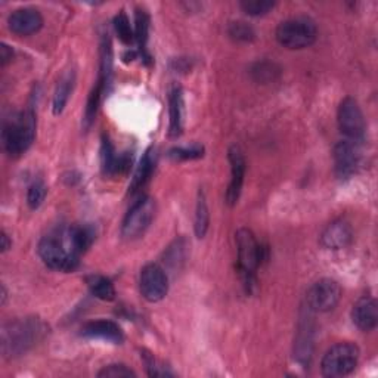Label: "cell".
<instances>
[{
    "mask_svg": "<svg viewBox=\"0 0 378 378\" xmlns=\"http://www.w3.org/2000/svg\"><path fill=\"white\" fill-rule=\"evenodd\" d=\"M39 256L46 266L61 272H73L79 266L80 255L75 251L67 228L58 229L42 238L39 243Z\"/></svg>",
    "mask_w": 378,
    "mask_h": 378,
    "instance_id": "cell-1",
    "label": "cell"
},
{
    "mask_svg": "<svg viewBox=\"0 0 378 378\" xmlns=\"http://www.w3.org/2000/svg\"><path fill=\"white\" fill-rule=\"evenodd\" d=\"M46 334V325L37 318L20 319L8 324L2 331V350L8 356L25 354Z\"/></svg>",
    "mask_w": 378,
    "mask_h": 378,
    "instance_id": "cell-2",
    "label": "cell"
},
{
    "mask_svg": "<svg viewBox=\"0 0 378 378\" xmlns=\"http://www.w3.org/2000/svg\"><path fill=\"white\" fill-rule=\"evenodd\" d=\"M36 135V116L34 111L30 108L27 111L18 112L12 116L5 126L2 132V139L5 151L10 157H20L27 151Z\"/></svg>",
    "mask_w": 378,
    "mask_h": 378,
    "instance_id": "cell-3",
    "label": "cell"
},
{
    "mask_svg": "<svg viewBox=\"0 0 378 378\" xmlns=\"http://www.w3.org/2000/svg\"><path fill=\"white\" fill-rule=\"evenodd\" d=\"M238 269L241 272L244 285L250 292L256 284V271L264 260V247L257 241L255 234L247 228H241L236 235Z\"/></svg>",
    "mask_w": 378,
    "mask_h": 378,
    "instance_id": "cell-4",
    "label": "cell"
},
{
    "mask_svg": "<svg viewBox=\"0 0 378 378\" xmlns=\"http://www.w3.org/2000/svg\"><path fill=\"white\" fill-rule=\"evenodd\" d=\"M276 40L287 49H305L317 40L318 29L308 17H296L282 21L276 29Z\"/></svg>",
    "mask_w": 378,
    "mask_h": 378,
    "instance_id": "cell-5",
    "label": "cell"
},
{
    "mask_svg": "<svg viewBox=\"0 0 378 378\" xmlns=\"http://www.w3.org/2000/svg\"><path fill=\"white\" fill-rule=\"evenodd\" d=\"M359 362V349L354 343H338L322 358L321 370L325 377H346L354 372Z\"/></svg>",
    "mask_w": 378,
    "mask_h": 378,
    "instance_id": "cell-6",
    "label": "cell"
},
{
    "mask_svg": "<svg viewBox=\"0 0 378 378\" xmlns=\"http://www.w3.org/2000/svg\"><path fill=\"white\" fill-rule=\"evenodd\" d=\"M156 216V201L149 197H142L136 201L126 214L121 226V235L126 239H136L142 236L149 228Z\"/></svg>",
    "mask_w": 378,
    "mask_h": 378,
    "instance_id": "cell-7",
    "label": "cell"
},
{
    "mask_svg": "<svg viewBox=\"0 0 378 378\" xmlns=\"http://www.w3.org/2000/svg\"><path fill=\"white\" fill-rule=\"evenodd\" d=\"M338 129L345 135L346 139L362 142L365 136V119L359 104L354 98H346L338 107Z\"/></svg>",
    "mask_w": 378,
    "mask_h": 378,
    "instance_id": "cell-8",
    "label": "cell"
},
{
    "mask_svg": "<svg viewBox=\"0 0 378 378\" xmlns=\"http://www.w3.org/2000/svg\"><path fill=\"white\" fill-rule=\"evenodd\" d=\"M139 288L144 298L151 303L165 298L169 292V280L165 269L156 263L146 264L141 271Z\"/></svg>",
    "mask_w": 378,
    "mask_h": 378,
    "instance_id": "cell-9",
    "label": "cell"
},
{
    "mask_svg": "<svg viewBox=\"0 0 378 378\" xmlns=\"http://www.w3.org/2000/svg\"><path fill=\"white\" fill-rule=\"evenodd\" d=\"M342 297V288L334 280H321L315 282L308 292L306 301L310 310L330 312L333 310Z\"/></svg>",
    "mask_w": 378,
    "mask_h": 378,
    "instance_id": "cell-10",
    "label": "cell"
},
{
    "mask_svg": "<svg viewBox=\"0 0 378 378\" xmlns=\"http://www.w3.org/2000/svg\"><path fill=\"white\" fill-rule=\"evenodd\" d=\"M361 162V142L340 141L334 148V166L338 178L347 179L354 174Z\"/></svg>",
    "mask_w": 378,
    "mask_h": 378,
    "instance_id": "cell-11",
    "label": "cell"
},
{
    "mask_svg": "<svg viewBox=\"0 0 378 378\" xmlns=\"http://www.w3.org/2000/svg\"><path fill=\"white\" fill-rule=\"evenodd\" d=\"M228 160L231 162V182L226 191V203L229 206H235L241 195V189L245 176V158L243 151L236 145L231 146L228 151Z\"/></svg>",
    "mask_w": 378,
    "mask_h": 378,
    "instance_id": "cell-12",
    "label": "cell"
},
{
    "mask_svg": "<svg viewBox=\"0 0 378 378\" xmlns=\"http://www.w3.org/2000/svg\"><path fill=\"white\" fill-rule=\"evenodd\" d=\"M8 25L17 36H31L43 27V17L34 8H21L9 15Z\"/></svg>",
    "mask_w": 378,
    "mask_h": 378,
    "instance_id": "cell-13",
    "label": "cell"
},
{
    "mask_svg": "<svg viewBox=\"0 0 378 378\" xmlns=\"http://www.w3.org/2000/svg\"><path fill=\"white\" fill-rule=\"evenodd\" d=\"M351 238H354V232H351V226L349 222L338 219L326 226L322 232L321 243L328 250H342L350 244Z\"/></svg>",
    "mask_w": 378,
    "mask_h": 378,
    "instance_id": "cell-14",
    "label": "cell"
},
{
    "mask_svg": "<svg viewBox=\"0 0 378 378\" xmlns=\"http://www.w3.org/2000/svg\"><path fill=\"white\" fill-rule=\"evenodd\" d=\"M351 319L359 330L372 331L378 322L377 301L367 296L359 298L351 310Z\"/></svg>",
    "mask_w": 378,
    "mask_h": 378,
    "instance_id": "cell-15",
    "label": "cell"
},
{
    "mask_svg": "<svg viewBox=\"0 0 378 378\" xmlns=\"http://www.w3.org/2000/svg\"><path fill=\"white\" fill-rule=\"evenodd\" d=\"M82 335L86 338H96V340H104V342L109 343H121L123 342V333L120 326L107 319H98L86 324L82 330Z\"/></svg>",
    "mask_w": 378,
    "mask_h": 378,
    "instance_id": "cell-16",
    "label": "cell"
},
{
    "mask_svg": "<svg viewBox=\"0 0 378 378\" xmlns=\"http://www.w3.org/2000/svg\"><path fill=\"white\" fill-rule=\"evenodd\" d=\"M156 167V156L153 154V151H146L145 156L141 160L139 167L136 169V173L133 176V181L129 186V192L130 194H137L142 188L149 182L151 176H153Z\"/></svg>",
    "mask_w": 378,
    "mask_h": 378,
    "instance_id": "cell-17",
    "label": "cell"
},
{
    "mask_svg": "<svg viewBox=\"0 0 378 378\" xmlns=\"http://www.w3.org/2000/svg\"><path fill=\"white\" fill-rule=\"evenodd\" d=\"M68 236L75 248V251L82 256L95 241V231L89 225H73L67 228Z\"/></svg>",
    "mask_w": 378,
    "mask_h": 378,
    "instance_id": "cell-18",
    "label": "cell"
},
{
    "mask_svg": "<svg viewBox=\"0 0 378 378\" xmlns=\"http://www.w3.org/2000/svg\"><path fill=\"white\" fill-rule=\"evenodd\" d=\"M169 116H170V136H179L182 132L183 99L179 87H173L169 96Z\"/></svg>",
    "mask_w": 378,
    "mask_h": 378,
    "instance_id": "cell-19",
    "label": "cell"
},
{
    "mask_svg": "<svg viewBox=\"0 0 378 378\" xmlns=\"http://www.w3.org/2000/svg\"><path fill=\"white\" fill-rule=\"evenodd\" d=\"M73 86H74V73H67L66 75H62L61 80L58 82L56 91L54 95V114L59 116L62 111H64L68 98L73 92Z\"/></svg>",
    "mask_w": 378,
    "mask_h": 378,
    "instance_id": "cell-20",
    "label": "cell"
},
{
    "mask_svg": "<svg viewBox=\"0 0 378 378\" xmlns=\"http://www.w3.org/2000/svg\"><path fill=\"white\" fill-rule=\"evenodd\" d=\"M87 285H89L91 293L104 301H111L116 298V288L112 282L103 275H92L87 278Z\"/></svg>",
    "mask_w": 378,
    "mask_h": 378,
    "instance_id": "cell-21",
    "label": "cell"
},
{
    "mask_svg": "<svg viewBox=\"0 0 378 378\" xmlns=\"http://www.w3.org/2000/svg\"><path fill=\"white\" fill-rule=\"evenodd\" d=\"M148 33H149V18L145 10L137 9L135 15V39L139 46L142 58L149 59L146 55V42H148Z\"/></svg>",
    "mask_w": 378,
    "mask_h": 378,
    "instance_id": "cell-22",
    "label": "cell"
},
{
    "mask_svg": "<svg viewBox=\"0 0 378 378\" xmlns=\"http://www.w3.org/2000/svg\"><path fill=\"white\" fill-rule=\"evenodd\" d=\"M105 87H107V84L100 79H98L96 86L92 89V92L89 95V99H87V105H86V109H84V124H86V128H89V126L93 121V119H95V116H96L98 107L100 104V98H103V95L105 92Z\"/></svg>",
    "mask_w": 378,
    "mask_h": 378,
    "instance_id": "cell-23",
    "label": "cell"
},
{
    "mask_svg": "<svg viewBox=\"0 0 378 378\" xmlns=\"http://www.w3.org/2000/svg\"><path fill=\"white\" fill-rule=\"evenodd\" d=\"M119 157L114 145L109 142L108 137H103V145H100V162H103L104 173L107 174H117Z\"/></svg>",
    "mask_w": 378,
    "mask_h": 378,
    "instance_id": "cell-24",
    "label": "cell"
},
{
    "mask_svg": "<svg viewBox=\"0 0 378 378\" xmlns=\"http://www.w3.org/2000/svg\"><path fill=\"white\" fill-rule=\"evenodd\" d=\"M207 229H209V207L203 191H199L195 213V234L198 238H204Z\"/></svg>",
    "mask_w": 378,
    "mask_h": 378,
    "instance_id": "cell-25",
    "label": "cell"
},
{
    "mask_svg": "<svg viewBox=\"0 0 378 378\" xmlns=\"http://www.w3.org/2000/svg\"><path fill=\"white\" fill-rule=\"evenodd\" d=\"M239 6L245 14L251 17H260L271 12L275 8V2H271V0H244V2L239 3Z\"/></svg>",
    "mask_w": 378,
    "mask_h": 378,
    "instance_id": "cell-26",
    "label": "cell"
},
{
    "mask_svg": "<svg viewBox=\"0 0 378 378\" xmlns=\"http://www.w3.org/2000/svg\"><path fill=\"white\" fill-rule=\"evenodd\" d=\"M114 29H116V33L119 36V39L124 45H130L133 42L135 33L132 31V27H130V22H129L128 15H126L123 10L114 18Z\"/></svg>",
    "mask_w": 378,
    "mask_h": 378,
    "instance_id": "cell-27",
    "label": "cell"
},
{
    "mask_svg": "<svg viewBox=\"0 0 378 378\" xmlns=\"http://www.w3.org/2000/svg\"><path fill=\"white\" fill-rule=\"evenodd\" d=\"M228 33H229V36L232 37V39L236 40V42H251L256 36L255 30L251 29L248 24L241 22V21L231 22Z\"/></svg>",
    "mask_w": 378,
    "mask_h": 378,
    "instance_id": "cell-28",
    "label": "cell"
},
{
    "mask_svg": "<svg viewBox=\"0 0 378 378\" xmlns=\"http://www.w3.org/2000/svg\"><path fill=\"white\" fill-rule=\"evenodd\" d=\"M98 377L100 378H130L136 377V372L130 370L129 367H126L123 363H112L108 365V367H104L98 372Z\"/></svg>",
    "mask_w": 378,
    "mask_h": 378,
    "instance_id": "cell-29",
    "label": "cell"
},
{
    "mask_svg": "<svg viewBox=\"0 0 378 378\" xmlns=\"http://www.w3.org/2000/svg\"><path fill=\"white\" fill-rule=\"evenodd\" d=\"M46 197V186L42 182H34L27 192V204L30 206V209L36 210L42 206V203L45 201Z\"/></svg>",
    "mask_w": 378,
    "mask_h": 378,
    "instance_id": "cell-30",
    "label": "cell"
},
{
    "mask_svg": "<svg viewBox=\"0 0 378 378\" xmlns=\"http://www.w3.org/2000/svg\"><path fill=\"white\" fill-rule=\"evenodd\" d=\"M204 149L201 146L191 148H174L170 151V157L174 160H195L203 157Z\"/></svg>",
    "mask_w": 378,
    "mask_h": 378,
    "instance_id": "cell-31",
    "label": "cell"
},
{
    "mask_svg": "<svg viewBox=\"0 0 378 378\" xmlns=\"http://www.w3.org/2000/svg\"><path fill=\"white\" fill-rule=\"evenodd\" d=\"M276 71H278V70H275V66L269 64V62H262V64H257L253 68V74L256 75V77L260 82H266V80L273 79V75L276 74Z\"/></svg>",
    "mask_w": 378,
    "mask_h": 378,
    "instance_id": "cell-32",
    "label": "cell"
},
{
    "mask_svg": "<svg viewBox=\"0 0 378 378\" xmlns=\"http://www.w3.org/2000/svg\"><path fill=\"white\" fill-rule=\"evenodd\" d=\"M12 56H14V52H12V49L8 45L2 43V46H0V59H2V66L3 67L8 64V62L12 61Z\"/></svg>",
    "mask_w": 378,
    "mask_h": 378,
    "instance_id": "cell-33",
    "label": "cell"
},
{
    "mask_svg": "<svg viewBox=\"0 0 378 378\" xmlns=\"http://www.w3.org/2000/svg\"><path fill=\"white\" fill-rule=\"evenodd\" d=\"M0 239H2V253H6V251L12 245V243L9 241V236L5 232H2V236H0Z\"/></svg>",
    "mask_w": 378,
    "mask_h": 378,
    "instance_id": "cell-34",
    "label": "cell"
}]
</instances>
